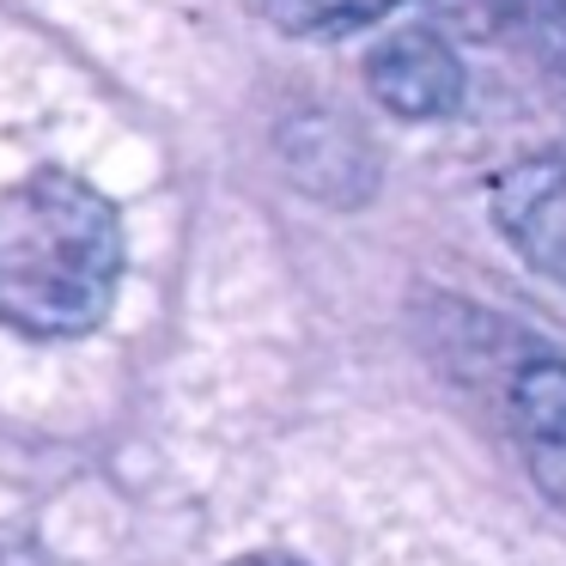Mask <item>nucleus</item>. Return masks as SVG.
<instances>
[{
	"mask_svg": "<svg viewBox=\"0 0 566 566\" xmlns=\"http://www.w3.org/2000/svg\"><path fill=\"white\" fill-rule=\"evenodd\" d=\"M123 281V220L74 171L0 189V329L25 342L92 335Z\"/></svg>",
	"mask_w": 566,
	"mask_h": 566,
	"instance_id": "1",
	"label": "nucleus"
},
{
	"mask_svg": "<svg viewBox=\"0 0 566 566\" xmlns=\"http://www.w3.org/2000/svg\"><path fill=\"white\" fill-rule=\"evenodd\" d=\"M366 86L390 116L432 123V116H451L457 98H463V62H457V50L439 31L408 25V31H390V38L371 50Z\"/></svg>",
	"mask_w": 566,
	"mask_h": 566,
	"instance_id": "2",
	"label": "nucleus"
},
{
	"mask_svg": "<svg viewBox=\"0 0 566 566\" xmlns=\"http://www.w3.org/2000/svg\"><path fill=\"white\" fill-rule=\"evenodd\" d=\"M493 220L542 281L566 286V159L512 165L493 184Z\"/></svg>",
	"mask_w": 566,
	"mask_h": 566,
	"instance_id": "3",
	"label": "nucleus"
},
{
	"mask_svg": "<svg viewBox=\"0 0 566 566\" xmlns=\"http://www.w3.org/2000/svg\"><path fill=\"white\" fill-rule=\"evenodd\" d=\"M512 408L536 444H566V359H530L512 384Z\"/></svg>",
	"mask_w": 566,
	"mask_h": 566,
	"instance_id": "4",
	"label": "nucleus"
},
{
	"mask_svg": "<svg viewBox=\"0 0 566 566\" xmlns=\"http://www.w3.org/2000/svg\"><path fill=\"white\" fill-rule=\"evenodd\" d=\"M512 38L548 67L554 80H566V0H500Z\"/></svg>",
	"mask_w": 566,
	"mask_h": 566,
	"instance_id": "5",
	"label": "nucleus"
},
{
	"mask_svg": "<svg viewBox=\"0 0 566 566\" xmlns=\"http://www.w3.org/2000/svg\"><path fill=\"white\" fill-rule=\"evenodd\" d=\"M390 0H274V13L286 25H305V31H342V25H366L378 19Z\"/></svg>",
	"mask_w": 566,
	"mask_h": 566,
	"instance_id": "6",
	"label": "nucleus"
},
{
	"mask_svg": "<svg viewBox=\"0 0 566 566\" xmlns=\"http://www.w3.org/2000/svg\"><path fill=\"white\" fill-rule=\"evenodd\" d=\"M232 566H298V560H286V554H244V560H232Z\"/></svg>",
	"mask_w": 566,
	"mask_h": 566,
	"instance_id": "7",
	"label": "nucleus"
}]
</instances>
